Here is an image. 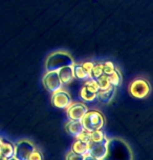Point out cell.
<instances>
[{
	"label": "cell",
	"mask_w": 153,
	"mask_h": 160,
	"mask_svg": "<svg viewBox=\"0 0 153 160\" xmlns=\"http://www.w3.org/2000/svg\"><path fill=\"white\" fill-rule=\"evenodd\" d=\"M74 60L73 56L66 50H56L50 52L46 57L44 68L45 71H57L60 68L65 66H70L74 64Z\"/></svg>",
	"instance_id": "1"
},
{
	"label": "cell",
	"mask_w": 153,
	"mask_h": 160,
	"mask_svg": "<svg viewBox=\"0 0 153 160\" xmlns=\"http://www.w3.org/2000/svg\"><path fill=\"white\" fill-rule=\"evenodd\" d=\"M83 129L88 132H92L94 130H101L103 129L105 125V117L101 111L97 109L87 110L86 113L81 119Z\"/></svg>",
	"instance_id": "2"
},
{
	"label": "cell",
	"mask_w": 153,
	"mask_h": 160,
	"mask_svg": "<svg viewBox=\"0 0 153 160\" xmlns=\"http://www.w3.org/2000/svg\"><path fill=\"white\" fill-rule=\"evenodd\" d=\"M128 91L133 98H145L151 92V86L147 78H136L129 84Z\"/></svg>",
	"instance_id": "3"
},
{
	"label": "cell",
	"mask_w": 153,
	"mask_h": 160,
	"mask_svg": "<svg viewBox=\"0 0 153 160\" xmlns=\"http://www.w3.org/2000/svg\"><path fill=\"white\" fill-rule=\"evenodd\" d=\"M42 83H43V86L45 87V89L50 93L55 92L63 87L58 71H45V73L43 74V78H42Z\"/></svg>",
	"instance_id": "4"
},
{
	"label": "cell",
	"mask_w": 153,
	"mask_h": 160,
	"mask_svg": "<svg viewBox=\"0 0 153 160\" xmlns=\"http://www.w3.org/2000/svg\"><path fill=\"white\" fill-rule=\"evenodd\" d=\"M36 149L34 143L29 140L22 139L19 140L15 144V152H14V157L17 158L18 160H28L29 155L32 152Z\"/></svg>",
	"instance_id": "5"
},
{
	"label": "cell",
	"mask_w": 153,
	"mask_h": 160,
	"mask_svg": "<svg viewBox=\"0 0 153 160\" xmlns=\"http://www.w3.org/2000/svg\"><path fill=\"white\" fill-rule=\"evenodd\" d=\"M52 102L55 107L59 109H66V108L71 104V96L68 91L63 88L57 90V91L52 93Z\"/></svg>",
	"instance_id": "6"
},
{
	"label": "cell",
	"mask_w": 153,
	"mask_h": 160,
	"mask_svg": "<svg viewBox=\"0 0 153 160\" xmlns=\"http://www.w3.org/2000/svg\"><path fill=\"white\" fill-rule=\"evenodd\" d=\"M108 141H109L108 138L103 141H99V142L89 141L88 154H90L91 156L95 157L99 160H103L106 157L108 152Z\"/></svg>",
	"instance_id": "7"
},
{
	"label": "cell",
	"mask_w": 153,
	"mask_h": 160,
	"mask_svg": "<svg viewBox=\"0 0 153 160\" xmlns=\"http://www.w3.org/2000/svg\"><path fill=\"white\" fill-rule=\"evenodd\" d=\"M87 110L88 108L83 102H71V104L66 108V115L70 120H81Z\"/></svg>",
	"instance_id": "8"
},
{
	"label": "cell",
	"mask_w": 153,
	"mask_h": 160,
	"mask_svg": "<svg viewBox=\"0 0 153 160\" xmlns=\"http://www.w3.org/2000/svg\"><path fill=\"white\" fill-rule=\"evenodd\" d=\"M58 71L59 78L61 80V82L63 85H66V84H69L71 81L74 80V67L73 65L70 66H65V67L60 68Z\"/></svg>",
	"instance_id": "9"
},
{
	"label": "cell",
	"mask_w": 153,
	"mask_h": 160,
	"mask_svg": "<svg viewBox=\"0 0 153 160\" xmlns=\"http://www.w3.org/2000/svg\"><path fill=\"white\" fill-rule=\"evenodd\" d=\"M83 126L81 120H70L65 123V131L67 134L76 137L78 134H80L83 131Z\"/></svg>",
	"instance_id": "10"
},
{
	"label": "cell",
	"mask_w": 153,
	"mask_h": 160,
	"mask_svg": "<svg viewBox=\"0 0 153 160\" xmlns=\"http://www.w3.org/2000/svg\"><path fill=\"white\" fill-rule=\"evenodd\" d=\"M115 91L116 87L111 85L106 90H99V92L97 93V98L100 99V102H104V104H108V102H111V99L115 94Z\"/></svg>",
	"instance_id": "11"
},
{
	"label": "cell",
	"mask_w": 153,
	"mask_h": 160,
	"mask_svg": "<svg viewBox=\"0 0 153 160\" xmlns=\"http://www.w3.org/2000/svg\"><path fill=\"white\" fill-rule=\"evenodd\" d=\"M89 150V143L88 142H83V141L76 140L71 146V151L77 154H81V155H85L88 153Z\"/></svg>",
	"instance_id": "12"
},
{
	"label": "cell",
	"mask_w": 153,
	"mask_h": 160,
	"mask_svg": "<svg viewBox=\"0 0 153 160\" xmlns=\"http://www.w3.org/2000/svg\"><path fill=\"white\" fill-rule=\"evenodd\" d=\"M14 152H15V144L8 141H3L2 146L0 147V154H2L7 158H11L14 157Z\"/></svg>",
	"instance_id": "13"
},
{
	"label": "cell",
	"mask_w": 153,
	"mask_h": 160,
	"mask_svg": "<svg viewBox=\"0 0 153 160\" xmlns=\"http://www.w3.org/2000/svg\"><path fill=\"white\" fill-rule=\"evenodd\" d=\"M74 67V78H80V80H88L89 78V75H88V72H87L85 69L82 67V65H81V63H74L73 65Z\"/></svg>",
	"instance_id": "14"
},
{
	"label": "cell",
	"mask_w": 153,
	"mask_h": 160,
	"mask_svg": "<svg viewBox=\"0 0 153 160\" xmlns=\"http://www.w3.org/2000/svg\"><path fill=\"white\" fill-rule=\"evenodd\" d=\"M108 80H109L110 84L115 87H118L121 85L122 83V74H121V71L119 70L118 68L115 67V69L113 70L111 73L108 74Z\"/></svg>",
	"instance_id": "15"
},
{
	"label": "cell",
	"mask_w": 153,
	"mask_h": 160,
	"mask_svg": "<svg viewBox=\"0 0 153 160\" xmlns=\"http://www.w3.org/2000/svg\"><path fill=\"white\" fill-rule=\"evenodd\" d=\"M80 98L83 99L84 102H94L97 98V93L90 91L87 89L85 86H83L80 90Z\"/></svg>",
	"instance_id": "16"
},
{
	"label": "cell",
	"mask_w": 153,
	"mask_h": 160,
	"mask_svg": "<svg viewBox=\"0 0 153 160\" xmlns=\"http://www.w3.org/2000/svg\"><path fill=\"white\" fill-rule=\"evenodd\" d=\"M103 73V67H102V63H94V67L91 68L90 72H89V78H94L97 80L101 77Z\"/></svg>",
	"instance_id": "17"
},
{
	"label": "cell",
	"mask_w": 153,
	"mask_h": 160,
	"mask_svg": "<svg viewBox=\"0 0 153 160\" xmlns=\"http://www.w3.org/2000/svg\"><path fill=\"white\" fill-rule=\"evenodd\" d=\"M105 139H107L105 133L101 130H94V131L90 132V140L89 141H94V142H99V141H103Z\"/></svg>",
	"instance_id": "18"
},
{
	"label": "cell",
	"mask_w": 153,
	"mask_h": 160,
	"mask_svg": "<svg viewBox=\"0 0 153 160\" xmlns=\"http://www.w3.org/2000/svg\"><path fill=\"white\" fill-rule=\"evenodd\" d=\"M97 82H98L100 90H106L111 86L109 80H108V75H106V74H102L100 78H97Z\"/></svg>",
	"instance_id": "19"
},
{
	"label": "cell",
	"mask_w": 153,
	"mask_h": 160,
	"mask_svg": "<svg viewBox=\"0 0 153 160\" xmlns=\"http://www.w3.org/2000/svg\"><path fill=\"white\" fill-rule=\"evenodd\" d=\"M84 86H85L87 89H89L90 91L94 92V93H98L99 90H100L97 80H94V78H88V80H86Z\"/></svg>",
	"instance_id": "20"
},
{
	"label": "cell",
	"mask_w": 153,
	"mask_h": 160,
	"mask_svg": "<svg viewBox=\"0 0 153 160\" xmlns=\"http://www.w3.org/2000/svg\"><path fill=\"white\" fill-rule=\"evenodd\" d=\"M102 67H103V73L108 75L115 69V65L111 61H105L102 63Z\"/></svg>",
	"instance_id": "21"
},
{
	"label": "cell",
	"mask_w": 153,
	"mask_h": 160,
	"mask_svg": "<svg viewBox=\"0 0 153 160\" xmlns=\"http://www.w3.org/2000/svg\"><path fill=\"white\" fill-rule=\"evenodd\" d=\"M76 139L83 141V142H89V140H90V132L86 131V130H83L80 134H78L76 136Z\"/></svg>",
	"instance_id": "22"
},
{
	"label": "cell",
	"mask_w": 153,
	"mask_h": 160,
	"mask_svg": "<svg viewBox=\"0 0 153 160\" xmlns=\"http://www.w3.org/2000/svg\"><path fill=\"white\" fill-rule=\"evenodd\" d=\"M84 155H81V154H77L73 152V151H69L66 155V160H83Z\"/></svg>",
	"instance_id": "23"
},
{
	"label": "cell",
	"mask_w": 153,
	"mask_h": 160,
	"mask_svg": "<svg viewBox=\"0 0 153 160\" xmlns=\"http://www.w3.org/2000/svg\"><path fill=\"white\" fill-rule=\"evenodd\" d=\"M28 160H43V157H42V154L38 150L35 149L32 152L31 155H29Z\"/></svg>",
	"instance_id": "24"
},
{
	"label": "cell",
	"mask_w": 153,
	"mask_h": 160,
	"mask_svg": "<svg viewBox=\"0 0 153 160\" xmlns=\"http://www.w3.org/2000/svg\"><path fill=\"white\" fill-rule=\"evenodd\" d=\"M81 65H82V67L85 69V70L88 72V75H89V72H90L91 70V68L94 67V62H91V61H85V62H83V63H81Z\"/></svg>",
	"instance_id": "25"
},
{
	"label": "cell",
	"mask_w": 153,
	"mask_h": 160,
	"mask_svg": "<svg viewBox=\"0 0 153 160\" xmlns=\"http://www.w3.org/2000/svg\"><path fill=\"white\" fill-rule=\"evenodd\" d=\"M83 160H99V159H97L95 157H94V156H91L90 154H85L84 155V158H83Z\"/></svg>",
	"instance_id": "26"
},
{
	"label": "cell",
	"mask_w": 153,
	"mask_h": 160,
	"mask_svg": "<svg viewBox=\"0 0 153 160\" xmlns=\"http://www.w3.org/2000/svg\"><path fill=\"white\" fill-rule=\"evenodd\" d=\"M0 160H8V158L2 155V154H0Z\"/></svg>",
	"instance_id": "27"
},
{
	"label": "cell",
	"mask_w": 153,
	"mask_h": 160,
	"mask_svg": "<svg viewBox=\"0 0 153 160\" xmlns=\"http://www.w3.org/2000/svg\"><path fill=\"white\" fill-rule=\"evenodd\" d=\"M8 160H18V159L15 158V157H11V158H8Z\"/></svg>",
	"instance_id": "28"
},
{
	"label": "cell",
	"mask_w": 153,
	"mask_h": 160,
	"mask_svg": "<svg viewBox=\"0 0 153 160\" xmlns=\"http://www.w3.org/2000/svg\"><path fill=\"white\" fill-rule=\"evenodd\" d=\"M2 142H3V139H2V138H1V137H0V147H1V146H2Z\"/></svg>",
	"instance_id": "29"
}]
</instances>
